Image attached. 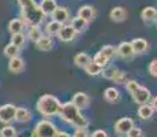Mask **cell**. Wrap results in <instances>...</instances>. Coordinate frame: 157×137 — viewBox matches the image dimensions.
Returning a JSON list of instances; mask_svg holds the SVG:
<instances>
[{"mask_svg":"<svg viewBox=\"0 0 157 137\" xmlns=\"http://www.w3.org/2000/svg\"><path fill=\"white\" fill-rule=\"evenodd\" d=\"M38 6H40V10L43 13V15L47 17V15L53 14V11L57 7V3H56V0H41V3Z\"/></svg>","mask_w":157,"mask_h":137,"instance_id":"4fadbf2b","label":"cell"},{"mask_svg":"<svg viewBox=\"0 0 157 137\" xmlns=\"http://www.w3.org/2000/svg\"><path fill=\"white\" fill-rule=\"evenodd\" d=\"M75 36H77V33H75V30L72 29L70 25H63L62 29H60V32L57 33V37H59V40L67 42V41H72L75 38Z\"/></svg>","mask_w":157,"mask_h":137,"instance_id":"7c38bea8","label":"cell"},{"mask_svg":"<svg viewBox=\"0 0 157 137\" xmlns=\"http://www.w3.org/2000/svg\"><path fill=\"white\" fill-rule=\"evenodd\" d=\"M55 137H71V136L68 135L67 132H56Z\"/></svg>","mask_w":157,"mask_h":137,"instance_id":"f35d334b","label":"cell"},{"mask_svg":"<svg viewBox=\"0 0 157 137\" xmlns=\"http://www.w3.org/2000/svg\"><path fill=\"white\" fill-rule=\"evenodd\" d=\"M71 137H89V135H87L86 129H77V132H75Z\"/></svg>","mask_w":157,"mask_h":137,"instance_id":"74e56055","label":"cell"},{"mask_svg":"<svg viewBox=\"0 0 157 137\" xmlns=\"http://www.w3.org/2000/svg\"><path fill=\"white\" fill-rule=\"evenodd\" d=\"M134 126H135L134 121H132L131 118L126 117V118H120V119L115 123L113 129H115V133H116L117 136H126Z\"/></svg>","mask_w":157,"mask_h":137,"instance_id":"5b68a950","label":"cell"},{"mask_svg":"<svg viewBox=\"0 0 157 137\" xmlns=\"http://www.w3.org/2000/svg\"><path fill=\"white\" fill-rule=\"evenodd\" d=\"M18 54H19V48H17L14 44H11V42L4 47V55L6 56L15 58V56H18Z\"/></svg>","mask_w":157,"mask_h":137,"instance_id":"f546056e","label":"cell"},{"mask_svg":"<svg viewBox=\"0 0 157 137\" xmlns=\"http://www.w3.org/2000/svg\"><path fill=\"white\" fill-rule=\"evenodd\" d=\"M56 126L51 121L43 119L40 122H37L33 132V137H55L56 135Z\"/></svg>","mask_w":157,"mask_h":137,"instance_id":"277c9868","label":"cell"},{"mask_svg":"<svg viewBox=\"0 0 157 137\" xmlns=\"http://www.w3.org/2000/svg\"><path fill=\"white\" fill-rule=\"evenodd\" d=\"M15 111L17 107L14 104H4L0 107V122L3 123H10L15 118Z\"/></svg>","mask_w":157,"mask_h":137,"instance_id":"8992f818","label":"cell"},{"mask_svg":"<svg viewBox=\"0 0 157 137\" xmlns=\"http://www.w3.org/2000/svg\"><path fill=\"white\" fill-rule=\"evenodd\" d=\"M59 115L63 121L68 122L74 127H77V129H86L87 125H89V121L82 115L81 110L78 107H75L71 102H67V103H64V104H62Z\"/></svg>","mask_w":157,"mask_h":137,"instance_id":"6da1fadb","label":"cell"},{"mask_svg":"<svg viewBox=\"0 0 157 137\" xmlns=\"http://www.w3.org/2000/svg\"><path fill=\"white\" fill-rule=\"evenodd\" d=\"M26 42V36L23 33H17L11 36V44H14L17 48H22Z\"/></svg>","mask_w":157,"mask_h":137,"instance_id":"4316f807","label":"cell"},{"mask_svg":"<svg viewBox=\"0 0 157 137\" xmlns=\"http://www.w3.org/2000/svg\"><path fill=\"white\" fill-rule=\"evenodd\" d=\"M43 36V32H41V29H40V26L38 25H34V26H30V29H29V33H28V37L30 38L32 41H37L38 38Z\"/></svg>","mask_w":157,"mask_h":137,"instance_id":"83f0119b","label":"cell"},{"mask_svg":"<svg viewBox=\"0 0 157 137\" xmlns=\"http://www.w3.org/2000/svg\"><path fill=\"white\" fill-rule=\"evenodd\" d=\"M138 88H140V84H138L135 80H130V81L126 82V89H127V92L130 93V95H132Z\"/></svg>","mask_w":157,"mask_h":137,"instance_id":"836d02e7","label":"cell"},{"mask_svg":"<svg viewBox=\"0 0 157 137\" xmlns=\"http://www.w3.org/2000/svg\"><path fill=\"white\" fill-rule=\"evenodd\" d=\"M96 8L92 7V6H82V7L78 10V17L82 18V19H85L87 23L92 22L93 19L96 18Z\"/></svg>","mask_w":157,"mask_h":137,"instance_id":"8fae6325","label":"cell"},{"mask_svg":"<svg viewBox=\"0 0 157 137\" xmlns=\"http://www.w3.org/2000/svg\"><path fill=\"white\" fill-rule=\"evenodd\" d=\"M51 17H52V21H56V22L64 25V22H67L70 19V11L66 7H56V10L53 11V14Z\"/></svg>","mask_w":157,"mask_h":137,"instance_id":"9c48e42d","label":"cell"},{"mask_svg":"<svg viewBox=\"0 0 157 137\" xmlns=\"http://www.w3.org/2000/svg\"><path fill=\"white\" fill-rule=\"evenodd\" d=\"M87 25H89V23H87L85 19L79 18V17L72 18V19H71V23H70V26L75 30V33H83V32H85V30L87 29Z\"/></svg>","mask_w":157,"mask_h":137,"instance_id":"ac0fdd59","label":"cell"},{"mask_svg":"<svg viewBox=\"0 0 157 137\" xmlns=\"http://www.w3.org/2000/svg\"><path fill=\"white\" fill-rule=\"evenodd\" d=\"M131 47H132V50H134V54L141 55V54L146 52L149 45H147V41L145 40V38H134V40L131 41Z\"/></svg>","mask_w":157,"mask_h":137,"instance_id":"5bb4252c","label":"cell"},{"mask_svg":"<svg viewBox=\"0 0 157 137\" xmlns=\"http://www.w3.org/2000/svg\"><path fill=\"white\" fill-rule=\"evenodd\" d=\"M153 114H155V110L150 107V104H142L138 108V117L144 121L150 119L153 117Z\"/></svg>","mask_w":157,"mask_h":137,"instance_id":"603a6c76","label":"cell"},{"mask_svg":"<svg viewBox=\"0 0 157 137\" xmlns=\"http://www.w3.org/2000/svg\"><path fill=\"white\" fill-rule=\"evenodd\" d=\"M71 103L75 106V107L82 110V108H86L87 106L90 104V97L87 96L86 93H83V92H77L74 95V97H72Z\"/></svg>","mask_w":157,"mask_h":137,"instance_id":"30bf717a","label":"cell"},{"mask_svg":"<svg viewBox=\"0 0 157 137\" xmlns=\"http://www.w3.org/2000/svg\"><path fill=\"white\" fill-rule=\"evenodd\" d=\"M150 107H152L155 111H157V96L155 97V99L152 100V103H150Z\"/></svg>","mask_w":157,"mask_h":137,"instance_id":"ab89813d","label":"cell"},{"mask_svg":"<svg viewBox=\"0 0 157 137\" xmlns=\"http://www.w3.org/2000/svg\"><path fill=\"white\" fill-rule=\"evenodd\" d=\"M17 2H18V4H19V3H21V2H23V0H17Z\"/></svg>","mask_w":157,"mask_h":137,"instance_id":"60d3db41","label":"cell"},{"mask_svg":"<svg viewBox=\"0 0 157 137\" xmlns=\"http://www.w3.org/2000/svg\"><path fill=\"white\" fill-rule=\"evenodd\" d=\"M83 70H85V71H86L89 75H93V77H94V75H100L101 73H102V70H104V67H102V66H100V65H97V63H94V62L92 60V62H90L89 65H87Z\"/></svg>","mask_w":157,"mask_h":137,"instance_id":"d4e9b609","label":"cell"},{"mask_svg":"<svg viewBox=\"0 0 157 137\" xmlns=\"http://www.w3.org/2000/svg\"><path fill=\"white\" fill-rule=\"evenodd\" d=\"M8 69H10V71H13V73H21L23 69H25V62H23V59L19 56L11 58L10 63H8Z\"/></svg>","mask_w":157,"mask_h":137,"instance_id":"ffe728a7","label":"cell"},{"mask_svg":"<svg viewBox=\"0 0 157 137\" xmlns=\"http://www.w3.org/2000/svg\"><path fill=\"white\" fill-rule=\"evenodd\" d=\"M60 104L59 99L52 95H44L38 99L37 102V111L44 117H53L57 115L60 111Z\"/></svg>","mask_w":157,"mask_h":137,"instance_id":"3957f363","label":"cell"},{"mask_svg":"<svg viewBox=\"0 0 157 137\" xmlns=\"http://www.w3.org/2000/svg\"><path fill=\"white\" fill-rule=\"evenodd\" d=\"M131 96H132V99H134V102L137 103V104L142 106V104H147V102L150 100V96L152 95H150V91L147 89V88L141 87L140 85V88H138Z\"/></svg>","mask_w":157,"mask_h":137,"instance_id":"52a82bcc","label":"cell"},{"mask_svg":"<svg viewBox=\"0 0 157 137\" xmlns=\"http://www.w3.org/2000/svg\"><path fill=\"white\" fill-rule=\"evenodd\" d=\"M36 47L40 51H49L53 47V41L49 36H41L37 41H36Z\"/></svg>","mask_w":157,"mask_h":137,"instance_id":"e0dca14e","label":"cell"},{"mask_svg":"<svg viewBox=\"0 0 157 137\" xmlns=\"http://www.w3.org/2000/svg\"><path fill=\"white\" fill-rule=\"evenodd\" d=\"M149 73H150V75L157 78V58L149 63Z\"/></svg>","mask_w":157,"mask_h":137,"instance_id":"d590c367","label":"cell"},{"mask_svg":"<svg viewBox=\"0 0 157 137\" xmlns=\"http://www.w3.org/2000/svg\"><path fill=\"white\" fill-rule=\"evenodd\" d=\"M141 18H142L144 22L152 23L153 21L157 19V10L155 7H145L141 13Z\"/></svg>","mask_w":157,"mask_h":137,"instance_id":"2e32d148","label":"cell"},{"mask_svg":"<svg viewBox=\"0 0 157 137\" xmlns=\"http://www.w3.org/2000/svg\"><path fill=\"white\" fill-rule=\"evenodd\" d=\"M89 137H108V135H107V132H105V130L98 129V130H94V132H93Z\"/></svg>","mask_w":157,"mask_h":137,"instance_id":"8d00e7d4","label":"cell"},{"mask_svg":"<svg viewBox=\"0 0 157 137\" xmlns=\"http://www.w3.org/2000/svg\"><path fill=\"white\" fill-rule=\"evenodd\" d=\"M17 122H21V123H25V122H29L30 119H32V112L29 111V110L26 108H17V111H15V118H14Z\"/></svg>","mask_w":157,"mask_h":137,"instance_id":"d6986e66","label":"cell"},{"mask_svg":"<svg viewBox=\"0 0 157 137\" xmlns=\"http://www.w3.org/2000/svg\"><path fill=\"white\" fill-rule=\"evenodd\" d=\"M22 21L30 26L40 25V22L44 19V15L40 10V6L34 0H23L19 3Z\"/></svg>","mask_w":157,"mask_h":137,"instance_id":"7a4b0ae2","label":"cell"},{"mask_svg":"<svg viewBox=\"0 0 157 137\" xmlns=\"http://www.w3.org/2000/svg\"><path fill=\"white\" fill-rule=\"evenodd\" d=\"M92 60H93V62H94V63H97V65L102 66V67H104V66L108 63V59H107V58H105L104 55H102V54L100 52V51H98V52L94 55V58H93Z\"/></svg>","mask_w":157,"mask_h":137,"instance_id":"d6a6232c","label":"cell"},{"mask_svg":"<svg viewBox=\"0 0 157 137\" xmlns=\"http://www.w3.org/2000/svg\"><path fill=\"white\" fill-rule=\"evenodd\" d=\"M104 99L107 100V102H109V103H115V102H117V100L120 99V93H119V91H117L116 88H113V87L107 88L105 92H104Z\"/></svg>","mask_w":157,"mask_h":137,"instance_id":"cb8c5ba5","label":"cell"},{"mask_svg":"<svg viewBox=\"0 0 157 137\" xmlns=\"http://www.w3.org/2000/svg\"><path fill=\"white\" fill-rule=\"evenodd\" d=\"M100 52L104 55L108 60H111L115 55H116V48H115L113 45H104V47L100 50Z\"/></svg>","mask_w":157,"mask_h":137,"instance_id":"f1b7e54d","label":"cell"},{"mask_svg":"<svg viewBox=\"0 0 157 137\" xmlns=\"http://www.w3.org/2000/svg\"><path fill=\"white\" fill-rule=\"evenodd\" d=\"M62 23L56 22V21H51L47 25V27H45V32L48 33V36H57V33L60 32V29H62Z\"/></svg>","mask_w":157,"mask_h":137,"instance_id":"484cf974","label":"cell"},{"mask_svg":"<svg viewBox=\"0 0 157 137\" xmlns=\"http://www.w3.org/2000/svg\"><path fill=\"white\" fill-rule=\"evenodd\" d=\"M23 27H25V22L19 18H15V19H11L10 23H8V30H10L11 34H17V33H22Z\"/></svg>","mask_w":157,"mask_h":137,"instance_id":"7402d4cb","label":"cell"},{"mask_svg":"<svg viewBox=\"0 0 157 137\" xmlns=\"http://www.w3.org/2000/svg\"><path fill=\"white\" fill-rule=\"evenodd\" d=\"M124 80H126V73L117 69L116 71H115L113 77H112V81H115L116 84H123V82H124Z\"/></svg>","mask_w":157,"mask_h":137,"instance_id":"1f68e13d","label":"cell"},{"mask_svg":"<svg viewBox=\"0 0 157 137\" xmlns=\"http://www.w3.org/2000/svg\"><path fill=\"white\" fill-rule=\"evenodd\" d=\"M116 55H119L123 59H131L134 56V50L131 47V42L128 41H123L119 44V47L116 48Z\"/></svg>","mask_w":157,"mask_h":137,"instance_id":"ba28073f","label":"cell"},{"mask_svg":"<svg viewBox=\"0 0 157 137\" xmlns=\"http://www.w3.org/2000/svg\"><path fill=\"white\" fill-rule=\"evenodd\" d=\"M0 137H17V130L13 126H4L0 130Z\"/></svg>","mask_w":157,"mask_h":137,"instance_id":"4dcf8cb0","label":"cell"},{"mask_svg":"<svg viewBox=\"0 0 157 137\" xmlns=\"http://www.w3.org/2000/svg\"><path fill=\"white\" fill-rule=\"evenodd\" d=\"M127 137H144V132H142V129H141V127L134 126L127 133Z\"/></svg>","mask_w":157,"mask_h":137,"instance_id":"e575fe53","label":"cell"},{"mask_svg":"<svg viewBox=\"0 0 157 137\" xmlns=\"http://www.w3.org/2000/svg\"><path fill=\"white\" fill-rule=\"evenodd\" d=\"M90 62H92V58H90L86 52H79V54H77L74 56V63L79 69H85Z\"/></svg>","mask_w":157,"mask_h":137,"instance_id":"44dd1931","label":"cell"},{"mask_svg":"<svg viewBox=\"0 0 157 137\" xmlns=\"http://www.w3.org/2000/svg\"><path fill=\"white\" fill-rule=\"evenodd\" d=\"M109 18L113 22H123L127 18V13H126V10L123 7H115L111 10Z\"/></svg>","mask_w":157,"mask_h":137,"instance_id":"9a60e30c","label":"cell"}]
</instances>
